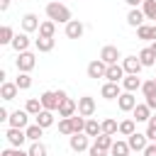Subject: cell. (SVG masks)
Wrapping results in <instances>:
<instances>
[{
	"label": "cell",
	"instance_id": "603a6c76",
	"mask_svg": "<svg viewBox=\"0 0 156 156\" xmlns=\"http://www.w3.org/2000/svg\"><path fill=\"white\" fill-rule=\"evenodd\" d=\"M34 122L39 124V127H44V129H49L51 124H54V110H41L37 117H34Z\"/></svg>",
	"mask_w": 156,
	"mask_h": 156
},
{
	"label": "cell",
	"instance_id": "277c9868",
	"mask_svg": "<svg viewBox=\"0 0 156 156\" xmlns=\"http://www.w3.org/2000/svg\"><path fill=\"white\" fill-rule=\"evenodd\" d=\"M5 139H7V144H10V146H15V149H22V144H24V141H29V139H27V132H24V129H20V127H7Z\"/></svg>",
	"mask_w": 156,
	"mask_h": 156
},
{
	"label": "cell",
	"instance_id": "681fc988",
	"mask_svg": "<svg viewBox=\"0 0 156 156\" xmlns=\"http://www.w3.org/2000/svg\"><path fill=\"white\" fill-rule=\"evenodd\" d=\"M149 122H151V124H156V115H151V119H149Z\"/></svg>",
	"mask_w": 156,
	"mask_h": 156
},
{
	"label": "cell",
	"instance_id": "5bb4252c",
	"mask_svg": "<svg viewBox=\"0 0 156 156\" xmlns=\"http://www.w3.org/2000/svg\"><path fill=\"white\" fill-rule=\"evenodd\" d=\"M20 24H22V32L29 34V32H39V24L41 22H39V17L34 12H27V15H22V22Z\"/></svg>",
	"mask_w": 156,
	"mask_h": 156
},
{
	"label": "cell",
	"instance_id": "7bdbcfd3",
	"mask_svg": "<svg viewBox=\"0 0 156 156\" xmlns=\"http://www.w3.org/2000/svg\"><path fill=\"white\" fill-rule=\"evenodd\" d=\"M144 156H156V141H149V146L141 151Z\"/></svg>",
	"mask_w": 156,
	"mask_h": 156
},
{
	"label": "cell",
	"instance_id": "bcb514c9",
	"mask_svg": "<svg viewBox=\"0 0 156 156\" xmlns=\"http://www.w3.org/2000/svg\"><path fill=\"white\" fill-rule=\"evenodd\" d=\"M7 119H10V112L5 107H0V122H7Z\"/></svg>",
	"mask_w": 156,
	"mask_h": 156
},
{
	"label": "cell",
	"instance_id": "8fae6325",
	"mask_svg": "<svg viewBox=\"0 0 156 156\" xmlns=\"http://www.w3.org/2000/svg\"><path fill=\"white\" fill-rule=\"evenodd\" d=\"M122 66H124V73H134V76H139V71L144 68V63H141V58H139L136 54L124 56V58H122Z\"/></svg>",
	"mask_w": 156,
	"mask_h": 156
},
{
	"label": "cell",
	"instance_id": "ab89813d",
	"mask_svg": "<svg viewBox=\"0 0 156 156\" xmlns=\"http://www.w3.org/2000/svg\"><path fill=\"white\" fill-rule=\"evenodd\" d=\"M151 29H154V24H141V27H136V37L139 39H151Z\"/></svg>",
	"mask_w": 156,
	"mask_h": 156
},
{
	"label": "cell",
	"instance_id": "5b68a950",
	"mask_svg": "<svg viewBox=\"0 0 156 156\" xmlns=\"http://www.w3.org/2000/svg\"><path fill=\"white\" fill-rule=\"evenodd\" d=\"M68 146H71V151H76V154H80V151H88V149H90L88 134H85V132L71 134V136H68Z\"/></svg>",
	"mask_w": 156,
	"mask_h": 156
},
{
	"label": "cell",
	"instance_id": "4fadbf2b",
	"mask_svg": "<svg viewBox=\"0 0 156 156\" xmlns=\"http://www.w3.org/2000/svg\"><path fill=\"white\" fill-rule=\"evenodd\" d=\"M117 107H119L122 112H132V110L136 107V98H134V93L124 90V93L117 98Z\"/></svg>",
	"mask_w": 156,
	"mask_h": 156
},
{
	"label": "cell",
	"instance_id": "9c48e42d",
	"mask_svg": "<svg viewBox=\"0 0 156 156\" xmlns=\"http://www.w3.org/2000/svg\"><path fill=\"white\" fill-rule=\"evenodd\" d=\"M127 144H129L132 151H144V149L149 146V136H146V132H144V134H141V132H134V134L127 136Z\"/></svg>",
	"mask_w": 156,
	"mask_h": 156
},
{
	"label": "cell",
	"instance_id": "83f0119b",
	"mask_svg": "<svg viewBox=\"0 0 156 156\" xmlns=\"http://www.w3.org/2000/svg\"><path fill=\"white\" fill-rule=\"evenodd\" d=\"M129 151H132V149H129V144L117 139V141L112 144V149H110V156H129Z\"/></svg>",
	"mask_w": 156,
	"mask_h": 156
},
{
	"label": "cell",
	"instance_id": "ac0fdd59",
	"mask_svg": "<svg viewBox=\"0 0 156 156\" xmlns=\"http://www.w3.org/2000/svg\"><path fill=\"white\" fill-rule=\"evenodd\" d=\"M144 20H146V15H144L141 7H132V10L127 12V24H129V27H141Z\"/></svg>",
	"mask_w": 156,
	"mask_h": 156
},
{
	"label": "cell",
	"instance_id": "836d02e7",
	"mask_svg": "<svg viewBox=\"0 0 156 156\" xmlns=\"http://www.w3.org/2000/svg\"><path fill=\"white\" fill-rule=\"evenodd\" d=\"M12 39H15L12 27H10V24H2V27H0V44H12Z\"/></svg>",
	"mask_w": 156,
	"mask_h": 156
},
{
	"label": "cell",
	"instance_id": "3957f363",
	"mask_svg": "<svg viewBox=\"0 0 156 156\" xmlns=\"http://www.w3.org/2000/svg\"><path fill=\"white\" fill-rule=\"evenodd\" d=\"M15 66H17L20 73H29V71L37 66V56H34L32 51H20L17 58H15Z\"/></svg>",
	"mask_w": 156,
	"mask_h": 156
},
{
	"label": "cell",
	"instance_id": "816d5d0a",
	"mask_svg": "<svg viewBox=\"0 0 156 156\" xmlns=\"http://www.w3.org/2000/svg\"><path fill=\"white\" fill-rule=\"evenodd\" d=\"M154 80H156V78H154Z\"/></svg>",
	"mask_w": 156,
	"mask_h": 156
},
{
	"label": "cell",
	"instance_id": "44dd1931",
	"mask_svg": "<svg viewBox=\"0 0 156 156\" xmlns=\"http://www.w3.org/2000/svg\"><path fill=\"white\" fill-rule=\"evenodd\" d=\"M17 54L20 51H29V34L27 32H20V34H15V39H12V44H10Z\"/></svg>",
	"mask_w": 156,
	"mask_h": 156
},
{
	"label": "cell",
	"instance_id": "7402d4cb",
	"mask_svg": "<svg viewBox=\"0 0 156 156\" xmlns=\"http://www.w3.org/2000/svg\"><path fill=\"white\" fill-rule=\"evenodd\" d=\"M132 115H134V119L136 122H149L151 119V107L144 102V105H136L134 110H132Z\"/></svg>",
	"mask_w": 156,
	"mask_h": 156
},
{
	"label": "cell",
	"instance_id": "f35d334b",
	"mask_svg": "<svg viewBox=\"0 0 156 156\" xmlns=\"http://www.w3.org/2000/svg\"><path fill=\"white\" fill-rule=\"evenodd\" d=\"M141 93H144V98L154 95V93H156V80H154V78H151V80H144V83H141Z\"/></svg>",
	"mask_w": 156,
	"mask_h": 156
},
{
	"label": "cell",
	"instance_id": "7dc6e473",
	"mask_svg": "<svg viewBox=\"0 0 156 156\" xmlns=\"http://www.w3.org/2000/svg\"><path fill=\"white\" fill-rule=\"evenodd\" d=\"M10 2H12V0H0V12H5V10L10 7Z\"/></svg>",
	"mask_w": 156,
	"mask_h": 156
},
{
	"label": "cell",
	"instance_id": "30bf717a",
	"mask_svg": "<svg viewBox=\"0 0 156 156\" xmlns=\"http://www.w3.org/2000/svg\"><path fill=\"white\" fill-rule=\"evenodd\" d=\"M100 58H102L107 66H112V63H119L122 54H119V49H117V46L107 44V46H102V49H100Z\"/></svg>",
	"mask_w": 156,
	"mask_h": 156
},
{
	"label": "cell",
	"instance_id": "1f68e13d",
	"mask_svg": "<svg viewBox=\"0 0 156 156\" xmlns=\"http://www.w3.org/2000/svg\"><path fill=\"white\" fill-rule=\"evenodd\" d=\"M24 132H27V139H29V141H41V134H44V127H39V124L34 122V124H29V127H27Z\"/></svg>",
	"mask_w": 156,
	"mask_h": 156
},
{
	"label": "cell",
	"instance_id": "d6986e66",
	"mask_svg": "<svg viewBox=\"0 0 156 156\" xmlns=\"http://www.w3.org/2000/svg\"><path fill=\"white\" fill-rule=\"evenodd\" d=\"M141 78L139 76H134V73H127L124 78H122V88L124 90H129V93H136V90H141Z\"/></svg>",
	"mask_w": 156,
	"mask_h": 156
},
{
	"label": "cell",
	"instance_id": "4316f807",
	"mask_svg": "<svg viewBox=\"0 0 156 156\" xmlns=\"http://www.w3.org/2000/svg\"><path fill=\"white\" fill-rule=\"evenodd\" d=\"M102 134H110V136L119 134V122H117V119H112V117L102 119Z\"/></svg>",
	"mask_w": 156,
	"mask_h": 156
},
{
	"label": "cell",
	"instance_id": "b9f144b4",
	"mask_svg": "<svg viewBox=\"0 0 156 156\" xmlns=\"http://www.w3.org/2000/svg\"><path fill=\"white\" fill-rule=\"evenodd\" d=\"M146 136H149V141H156V124L146 122Z\"/></svg>",
	"mask_w": 156,
	"mask_h": 156
},
{
	"label": "cell",
	"instance_id": "d6a6232c",
	"mask_svg": "<svg viewBox=\"0 0 156 156\" xmlns=\"http://www.w3.org/2000/svg\"><path fill=\"white\" fill-rule=\"evenodd\" d=\"M141 10H144L146 20H154L156 22V0H144L141 2Z\"/></svg>",
	"mask_w": 156,
	"mask_h": 156
},
{
	"label": "cell",
	"instance_id": "7a4b0ae2",
	"mask_svg": "<svg viewBox=\"0 0 156 156\" xmlns=\"http://www.w3.org/2000/svg\"><path fill=\"white\" fill-rule=\"evenodd\" d=\"M68 95H66V90H44L41 95H39V100H41V105H44V110H58V105L66 100Z\"/></svg>",
	"mask_w": 156,
	"mask_h": 156
},
{
	"label": "cell",
	"instance_id": "f546056e",
	"mask_svg": "<svg viewBox=\"0 0 156 156\" xmlns=\"http://www.w3.org/2000/svg\"><path fill=\"white\" fill-rule=\"evenodd\" d=\"M24 110H27L32 117H37V115L44 110V105H41V100H39V98H29V100H27V105H24Z\"/></svg>",
	"mask_w": 156,
	"mask_h": 156
},
{
	"label": "cell",
	"instance_id": "52a82bcc",
	"mask_svg": "<svg viewBox=\"0 0 156 156\" xmlns=\"http://www.w3.org/2000/svg\"><path fill=\"white\" fill-rule=\"evenodd\" d=\"M29 112L27 110H15V112H10V119H7V124L10 127H20V129H27L29 127Z\"/></svg>",
	"mask_w": 156,
	"mask_h": 156
},
{
	"label": "cell",
	"instance_id": "60d3db41",
	"mask_svg": "<svg viewBox=\"0 0 156 156\" xmlns=\"http://www.w3.org/2000/svg\"><path fill=\"white\" fill-rule=\"evenodd\" d=\"M88 154H90V156H107L110 151H105V149H100V146H95V144H93V146L88 149Z\"/></svg>",
	"mask_w": 156,
	"mask_h": 156
},
{
	"label": "cell",
	"instance_id": "2e32d148",
	"mask_svg": "<svg viewBox=\"0 0 156 156\" xmlns=\"http://www.w3.org/2000/svg\"><path fill=\"white\" fill-rule=\"evenodd\" d=\"M127 73H124V66L122 63H112V66H107V73H105V80H112V83H122V78H124Z\"/></svg>",
	"mask_w": 156,
	"mask_h": 156
},
{
	"label": "cell",
	"instance_id": "74e56055",
	"mask_svg": "<svg viewBox=\"0 0 156 156\" xmlns=\"http://www.w3.org/2000/svg\"><path fill=\"white\" fill-rule=\"evenodd\" d=\"M27 151H29V156H46V154H49L41 141H32V146H29Z\"/></svg>",
	"mask_w": 156,
	"mask_h": 156
},
{
	"label": "cell",
	"instance_id": "f6af8a7d",
	"mask_svg": "<svg viewBox=\"0 0 156 156\" xmlns=\"http://www.w3.org/2000/svg\"><path fill=\"white\" fill-rule=\"evenodd\" d=\"M0 156H17V151H15V146H10V149H2Z\"/></svg>",
	"mask_w": 156,
	"mask_h": 156
},
{
	"label": "cell",
	"instance_id": "ffe728a7",
	"mask_svg": "<svg viewBox=\"0 0 156 156\" xmlns=\"http://www.w3.org/2000/svg\"><path fill=\"white\" fill-rule=\"evenodd\" d=\"M17 93H20V88H17V83H10V80H5V83L0 85V98H2L5 102H10V100H15V98H17Z\"/></svg>",
	"mask_w": 156,
	"mask_h": 156
},
{
	"label": "cell",
	"instance_id": "cb8c5ba5",
	"mask_svg": "<svg viewBox=\"0 0 156 156\" xmlns=\"http://www.w3.org/2000/svg\"><path fill=\"white\" fill-rule=\"evenodd\" d=\"M54 44H56V39H54V37H39V39H34V46H37V51H41V54L51 51V49H54Z\"/></svg>",
	"mask_w": 156,
	"mask_h": 156
},
{
	"label": "cell",
	"instance_id": "ee69618b",
	"mask_svg": "<svg viewBox=\"0 0 156 156\" xmlns=\"http://www.w3.org/2000/svg\"><path fill=\"white\" fill-rule=\"evenodd\" d=\"M146 105H149V107H151V110H156V93H154V95H149V98H146Z\"/></svg>",
	"mask_w": 156,
	"mask_h": 156
},
{
	"label": "cell",
	"instance_id": "c3c4849f",
	"mask_svg": "<svg viewBox=\"0 0 156 156\" xmlns=\"http://www.w3.org/2000/svg\"><path fill=\"white\" fill-rule=\"evenodd\" d=\"M124 2H127V5H129V7H139V5H141V2H144V0H124Z\"/></svg>",
	"mask_w": 156,
	"mask_h": 156
},
{
	"label": "cell",
	"instance_id": "e575fe53",
	"mask_svg": "<svg viewBox=\"0 0 156 156\" xmlns=\"http://www.w3.org/2000/svg\"><path fill=\"white\" fill-rule=\"evenodd\" d=\"M15 83H17V88H20V90H27V88H32V76H29V73H20V71H17Z\"/></svg>",
	"mask_w": 156,
	"mask_h": 156
},
{
	"label": "cell",
	"instance_id": "484cf974",
	"mask_svg": "<svg viewBox=\"0 0 156 156\" xmlns=\"http://www.w3.org/2000/svg\"><path fill=\"white\" fill-rule=\"evenodd\" d=\"M136 56L141 58V63H144V68H149V66H154V63H156V54L151 51V46H146V49H141V51H139Z\"/></svg>",
	"mask_w": 156,
	"mask_h": 156
},
{
	"label": "cell",
	"instance_id": "d4e9b609",
	"mask_svg": "<svg viewBox=\"0 0 156 156\" xmlns=\"http://www.w3.org/2000/svg\"><path fill=\"white\" fill-rule=\"evenodd\" d=\"M85 134H88V136H100V134H102V122H98L95 117H88V122H85Z\"/></svg>",
	"mask_w": 156,
	"mask_h": 156
},
{
	"label": "cell",
	"instance_id": "ba28073f",
	"mask_svg": "<svg viewBox=\"0 0 156 156\" xmlns=\"http://www.w3.org/2000/svg\"><path fill=\"white\" fill-rule=\"evenodd\" d=\"M88 78H93V80H98V78H105V73H107V63L102 61V58H95V61H90L88 63Z\"/></svg>",
	"mask_w": 156,
	"mask_h": 156
},
{
	"label": "cell",
	"instance_id": "8d00e7d4",
	"mask_svg": "<svg viewBox=\"0 0 156 156\" xmlns=\"http://www.w3.org/2000/svg\"><path fill=\"white\" fill-rule=\"evenodd\" d=\"M58 132L66 134V136L73 134V122H71V117H61V122H58Z\"/></svg>",
	"mask_w": 156,
	"mask_h": 156
},
{
	"label": "cell",
	"instance_id": "8992f818",
	"mask_svg": "<svg viewBox=\"0 0 156 156\" xmlns=\"http://www.w3.org/2000/svg\"><path fill=\"white\" fill-rule=\"evenodd\" d=\"M122 83H112V80H105L102 83V88H100V95L105 98V100H117L119 95H122Z\"/></svg>",
	"mask_w": 156,
	"mask_h": 156
},
{
	"label": "cell",
	"instance_id": "9a60e30c",
	"mask_svg": "<svg viewBox=\"0 0 156 156\" xmlns=\"http://www.w3.org/2000/svg\"><path fill=\"white\" fill-rule=\"evenodd\" d=\"M83 32H85V24H83L80 20H71V22L66 24V37H68V39H80Z\"/></svg>",
	"mask_w": 156,
	"mask_h": 156
},
{
	"label": "cell",
	"instance_id": "f1b7e54d",
	"mask_svg": "<svg viewBox=\"0 0 156 156\" xmlns=\"http://www.w3.org/2000/svg\"><path fill=\"white\" fill-rule=\"evenodd\" d=\"M56 34V22L54 20H44L39 24V37H54Z\"/></svg>",
	"mask_w": 156,
	"mask_h": 156
},
{
	"label": "cell",
	"instance_id": "7c38bea8",
	"mask_svg": "<svg viewBox=\"0 0 156 156\" xmlns=\"http://www.w3.org/2000/svg\"><path fill=\"white\" fill-rule=\"evenodd\" d=\"M78 115H83V117H93V115H95V98H90V95L78 98Z\"/></svg>",
	"mask_w": 156,
	"mask_h": 156
},
{
	"label": "cell",
	"instance_id": "f907efd6",
	"mask_svg": "<svg viewBox=\"0 0 156 156\" xmlns=\"http://www.w3.org/2000/svg\"><path fill=\"white\" fill-rule=\"evenodd\" d=\"M151 51H154V54H156V41H151Z\"/></svg>",
	"mask_w": 156,
	"mask_h": 156
},
{
	"label": "cell",
	"instance_id": "d590c367",
	"mask_svg": "<svg viewBox=\"0 0 156 156\" xmlns=\"http://www.w3.org/2000/svg\"><path fill=\"white\" fill-rule=\"evenodd\" d=\"M112 144H115V139H112L110 134H100V136H95V146H100V149H105V151H110Z\"/></svg>",
	"mask_w": 156,
	"mask_h": 156
},
{
	"label": "cell",
	"instance_id": "4dcf8cb0",
	"mask_svg": "<svg viewBox=\"0 0 156 156\" xmlns=\"http://www.w3.org/2000/svg\"><path fill=\"white\" fill-rule=\"evenodd\" d=\"M134 132H136V119H134V117L119 122V134H122V136H129V134H134Z\"/></svg>",
	"mask_w": 156,
	"mask_h": 156
},
{
	"label": "cell",
	"instance_id": "6da1fadb",
	"mask_svg": "<svg viewBox=\"0 0 156 156\" xmlns=\"http://www.w3.org/2000/svg\"><path fill=\"white\" fill-rule=\"evenodd\" d=\"M46 17L49 20H54L56 24H68L73 17H71V10L61 2V0H51L49 5H46Z\"/></svg>",
	"mask_w": 156,
	"mask_h": 156
},
{
	"label": "cell",
	"instance_id": "e0dca14e",
	"mask_svg": "<svg viewBox=\"0 0 156 156\" xmlns=\"http://www.w3.org/2000/svg\"><path fill=\"white\" fill-rule=\"evenodd\" d=\"M56 112H58V117H73V115L78 112V102H76L73 98H66V100L58 105Z\"/></svg>",
	"mask_w": 156,
	"mask_h": 156
}]
</instances>
